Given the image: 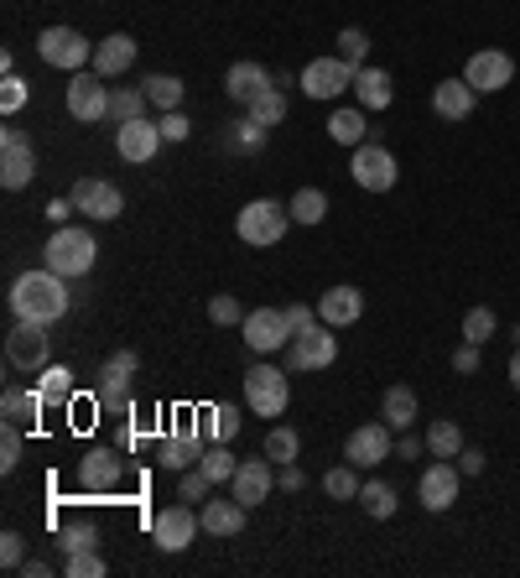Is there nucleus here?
<instances>
[{
    "label": "nucleus",
    "mask_w": 520,
    "mask_h": 578,
    "mask_svg": "<svg viewBox=\"0 0 520 578\" xmlns=\"http://www.w3.org/2000/svg\"><path fill=\"white\" fill-rule=\"evenodd\" d=\"M63 574L68 578H104L110 568H104L100 547H94V553H68V558H63Z\"/></svg>",
    "instance_id": "a18cd8bd"
},
{
    "label": "nucleus",
    "mask_w": 520,
    "mask_h": 578,
    "mask_svg": "<svg viewBox=\"0 0 520 578\" xmlns=\"http://www.w3.org/2000/svg\"><path fill=\"white\" fill-rule=\"evenodd\" d=\"M271 490H276V464L271 459H245L235 469V479H229V496L240 500V505H250V511H256L260 500H271Z\"/></svg>",
    "instance_id": "4be33fe9"
},
{
    "label": "nucleus",
    "mask_w": 520,
    "mask_h": 578,
    "mask_svg": "<svg viewBox=\"0 0 520 578\" xmlns=\"http://www.w3.org/2000/svg\"><path fill=\"white\" fill-rule=\"evenodd\" d=\"M199 469H203L208 479H214V485H229V479H235V469H240V459H235V454H229L224 443H214V448H203Z\"/></svg>",
    "instance_id": "ea45409f"
},
{
    "label": "nucleus",
    "mask_w": 520,
    "mask_h": 578,
    "mask_svg": "<svg viewBox=\"0 0 520 578\" xmlns=\"http://www.w3.org/2000/svg\"><path fill=\"white\" fill-rule=\"evenodd\" d=\"M235 141H240V152H260V146H265V125L245 115V120H240V131H235Z\"/></svg>",
    "instance_id": "5fc2aeb1"
},
{
    "label": "nucleus",
    "mask_w": 520,
    "mask_h": 578,
    "mask_svg": "<svg viewBox=\"0 0 520 578\" xmlns=\"http://www.w3.org/2000/svg\"><path fill=\"white\" fill-rule=\"evenodd\" d=\"M349 178L360 182L364 193H391L400 178L396 157H391V146H381V141L370 136L364 146H354V157H349Z\"/></svg>",
    "instance_id": "39448f33"
},
{
    "label": "nucleus",
    "mask_w": 520,
    "mask_h": 578,
    "mask_svg": "<svg viewBox=\"0 0 520 578\" xmlns=\"http://www.w3.org/2000/svg\"><path fill=\"white\" fill-rule=\"evenodd\" d=\"M68 214H74V199H53V203H47V220H53V224H68Z\"/></svg>",
    "instance_id": "052dcab7"
},
{
    "label": "nucleus",
    "mask_w": 520,
    "mask_h": 578,
    "mask_svg": "<svg viewBox=\"0 0 520 578\" xmlns=\"http://www.w3.org/2000/svg\"><path fill=\"white\" fill-rule=\"evenodd\" d=\"M245 115H250V120H260L265 131H271V125H281V120H286V95H281V84H271V89H260L256 100L245 104Z\"/></svg>",
    "instance_id": "473e14b6"
},
{
    "label": "nucleus",
    "mask_w": 520,
    "mask_h": 578,
    "mask_svg": "<svg viewBox=\"0 0 520 578\" xmlns=\"http://www.w3.org/2000/svg\"><path fill=\"white\" fill-rule=\"evenodd\" d=\"M396 427L391 422H364V427H354L349 433V443H343V459L354 464V469H375V464L396 459V438H391Z\"/></svg>",
    "instance_id": "9b49d317"
},
{
    "label": "nucleus",
    "mask_w": 520,
    "mask_h": 578,
    "mask_svg": "<svg viewBox=\"0 0 520 578\" xmlns=\"http://www.w3.org/2000/svg\"><path fill=\"white\" fill-rule=\"evenodd\" d=\"M427 454H432V459H459L463 454V427L459 422H432V427H427Z\"/></svg>",
    "instance_id": "2f4dec72"
},
{
    "label": "nucleus",
    "mask_w": 520,
    "mask_h": 578,
    "mask_svg": "<svg viewBox=\"0 0 520 578\" xmlns=\"http://www.w3.org/2000/svg\"><path fill=\"white\" fill-rule=\"evenodd\" d=\"M125 475V448H89L79 459V490L83 496H110Z\"/></svg>",
    "instance_id": "dca6fc26"
},
{
    "label": "nucleus",
    "mask_w": 520,
    "mask_h": 578,
    "mask_svg": "<svg viewBox=\"0 0 520 578\" xmlns=\"http://www.w3.org/2000/svg\"><path fill=\"white\" fill-rule=\"evenodd\" d=\"M286 323H292V340H297L302 329H313V323H318V308H307V302H292V308H286Z\"/></svg>",
    "instance_id": "6e6d98bb"
},
{
    "label": "nucleus",
    "mask_w": 520,
    "mask_h": 578,
    "mask_svg": "<svg viewBox=\"0 0 520 578\" xmlns=\"http://www.w3.org/2000/svg\"><path fill=\"white\" fill-rule=\"evenodd\" d=\"M328 136L339 141V146H364V141H370L364 110H334V120H328Z\"/></svg>",
    "instance_id": "72a5a7b5"
},
{
    "label": "nucleus",
    "mask_w": 520,
    "mask_h": 578,
    "mask_svg": "<svg viewBox=\"0 0 520 578\" xmlns=\"http://www.w3.org/2000/svg\"><path fill=\"white\" fill-rule=\"evenodd\" d=\"M271 74H265V68H260V63H235V68H229V74H224V95H229V100L235 104H250L260 95V89H271Z\"/></svg>",
    "instance_id": "cd10ccee"
},
{
    "label": "nucleus",
    "mask_w": 520,
    "mask_h": 578,
    "mask_svg": "<svg viewBox=\"0 0 520 578\" xmlns=\"http://www.w3.org/2000/svg\"><path fill=\"white\" fill-rule=\"evenodd\" d=\"M146 89H115V95H110V120H115V125H125V120H146Z\"/></svg>",
    "instance_id": "58836bf2"
},
{
    "label": "nucleus",
    "mask_w": 520,
    "mask_h": 578,
    "mask_svg": "<svg viewBox=\"0 0 520 578\" xmlns=\"http://www.w3.org/2000/svg\"><path fill=\"white\" fill-rule=\"evenodd\" d=\"M42 407H47V397H42V391H21V386H5V397H0V418L16 422V427H32V422L42 418Z\"/></svg>",
    "instance_id": "c85d7f7f"
},
{
    "label": "nucleus",
    "mask_w": 520,
    "mask_h": 578,
    "mask_svg": "<svg viewBox=\"0 0 520 578\" xmlns=\"http://www.w3.org/2000/svg\"><path fill=\"white\" fill-rule=\"evenodd\" d=\"M292 230V209L276 199H256L240 209V220H235V235L245 240V245H256V251H265V245H281V235Z\"/></svg>",
    "instance_id": "7ed1b4c3"
},
{
    "label": "nucleus",
    "mask_w": 520,
    "mask_h": 578,
    "mask_svg": "<svg viewBox=\"0 0 520 578\" xmlns=\"http://www.w3.org/2000/svg\"><path fill=\"white\" fill-rule=\"evenodd\" d=\"M495 329H500V319H495L489 308H468V313H463V340L479 344V349L495 340Z\"/></svg>",
    "instance_id": "37998d69"
},
{
    "label": "nucleus",
    "mask_w": 520,
    "mask_h": 578,
    "mask_svg": "<svg viewBox=\"0 0 520 578\" xmlns=\"http://www.w3.org/2000/svg\"><path fill=\"white\" fill-rule=\"evenodd\" d=\"M208 433H214V443H229L235 438V433H240V407H235V401H219V407H214V412H208Z\"/></svg>",
    "instance_id": "c03bdc74"
},
{
    "label": "nucleus",
    "mask_w": 520,
    "mask_h": 578,
    "mask_svg": "<svg viewBox=\"0 0 520 578\" xmlns=\"http://www.w3.org/2000/svg\"><path fill=\"white\" fill-rule=\"evenodd\" d=\"M37 58L47 68H63V74H79L83 63H94V42L74 32V26H47L37 37Z\"/></svg>",
    "instance_id": "423d86ee"
},
{
    "label": "nucleus",
    "mask_w": 520,
    "mask_h": 578,
    "mask_svg": "<svg viewBox=\"0 0 520 578\" xmlns=\"http://www.w3.org/2000/svg\"><path fill=\"white\" fill-rule=\"evenodd\" d=\"M459 485H463V469L453 459H432L427 469H421L417 479V500L432 511V516H442L453 500H459Z\"/></svg>",
    "instance_id": "4468645a"
},
{
    "label": "nucleus",
    "mask_w": 520,
    "mask_h": 578,
    "mask_svg": "<svg viewBox=\"0 0 520 578\" xmlns=\"http://www.w3.org/2000/svg\"><path fill=\"white\" fill-rule=\"evenodd\" d=\"M37 391L47 401H74V370H68V365H47L37 376Z\"/></svg>",
    "instance_id": "79ce46f5"
},
{
    "label": "nucleus",
    "mask_w": 520,
    "mask_h": 578,
    "mask_svg": "<svg viewBox=\"0 0 520 578\" xmlns=\"http://www.w3.org/2000/svg\"><path fill=\"white\" fill-rule=\"evenodd\" d=\"M5 359H11V370H32V376H42V370L53 365V340H47V323L16 319V329L5 334Z\"/></svg>",
    "instance_id": "0eeeda50"
},
{
    "label": "nucleus",
    "mask_w": 520,
    "mask_h": 578,
    "mask_svg": "<svg viewBox=\"0 0 520 578\" xmlns=\"http://www.w3.org/2000/svg\"><path fill=\"white\" fill-rule=\"evenodd\" d=\"M136 365H140L136 349H115V355L104 359V370H100V407H104V412H121V418L136 412V401H131Z\"/></svg>",
    "instance_id": "6e6552de"
},
{
    "label": "nucleus",
    "mask_w": 520,
    "mask_h": 578,
    "mask_svg": "<svg viewBox=\"0 0 520 578\" xmlns=\"http://www.w3.org/2000/svg\"><path fill=\"white\" fill-rule=\"evenodd\" d=\"M381 418L391 422L396 433H406V427L417 422V391H411V386H391L381 401Z\"/></svg>",
    "instance_id": "c756f323"
},
{
    "label": "nucleus",
    "mask_w": 520,
    "mask_h": 578,
    "mask_svg": "<svg viewBox=\"0 0 520 578\" xmlns=\"http://www.w3.org/2000/svg\"><path fill=\"white\" fill-rule=\"evenodd\" d=\"M68 308H74V292H68V277L58 271H21L11 281V313L26 323H58L68 319Z\"/></svg>",
    "instance_id": "f257e3e1"
},
{
    "label": "nucleus",
    "mask_w": 520,
    "mask_h": 578,
    "mask_svg": "<svg viewBox=\"0 0 520 578\" xmlns=\"http://www.w3.org/2000/svg\"><path fill=\"white\" fill-rule=\"evenodd\" d=\"M157 125H161V141H188L193 136V120L182 115V110H161Z\"/></svg>",
    "instance_id": "603ef678"
},
{
    "label": "nucleus",
    "mask_w": 520,
    "mask_h": 578,
    "mask_svg": "<svg viewBox=\"0 0 520 578\" xmlns=\"http://www.w3.org/2000/svg\"><path fill=\"white\" fill-rule=\"evenodd\" d=\"M459 469H463V475H484V448H468V443H463Z\"/></svg>",
    "instance_id": "13d9d810"
},
{
    "label": "nucleus",
    "mask_w": 520,
    "mask_h": 578,
    "mask_svg": "<svg viewBox=\"0 0 520 578\" xmlns=\"http://www.w3.org/2000/svg\"><path fill=\"white\" fill-rule=\"evenodd\" d=\"M297 84L307 100H339L343 89H354V63H343L339 53H334V58H313L302 68Z\"/></svg>",
    "instance_id": "f8f14e48"
},
{
    "label": "nucleus",
    "mask_w": 520,
    "mask_h": 578,
    "mask_svg": "<svg viewBox=\"0 0 520 578\" xmlns=\"http://www.w3.org/2000/svg\"><path fill=\"white\" fill-rule=\"evenodd\" d=\"M140 89H146V100L157 104V110H182V79L178 74H151Z\"/></svg>",
    "instance_id": "e433bc0d"
},
{
    "label": "nucleus",
    "mask_w": 520,
    "mask_h": 578,
    "mask_svg": "<svg viewBox=\"0 0 520 578\" xmlns=\"http://www.w3.org/2000/svg\"><path fill=\"white\" fill-rule=\"evenodd\" d=\"M203 532H208V537H240L245 532V516H250V505H240V500L229 496V500H203Z\"/></svg>",
    "instance_id": "a878e982"
},
{
    "label": "nucleus",
    "mask_w": 520,
    "mask_h": 578,
    "mask_svg": "<svg viewBox=\"0 0 520 578\" xmlns=\"http://www.w3.org/2000/svg\"><path fill=\"white\" fill-rule=\"evenodd\" d=\"M421 454V443L411 438V433H400V443H396V459H417Z\"/></svg>",
    "instance_id": "680f3d73"
},
{
    "label": "nucleus",
    "mask_w": 520,
    "mask_h": 578,
    "mask_svg": "<svg viewBox=\"0 0 520 578\" xmlns=\"http://www.w3.org/2000/svg\"><path fill=\"white\" fill-rule=\"evenodd\" d=\"M339 359V340L328 334V323H313V329H302L297 340H292V355H286V365L292 370H328Z\"/></svg>",
    "instance_id": "f3484780"
},
{
    "label": "nucleus",
    "mask_w": 520,
    "mask_h": 578,
    "mask_svg": "<svg viewBox=\"0 0 520 578\" xmlns=\"http://www.w3.org/2000/svg\"><path fill=\"white\" fill-rule=\"evenodd\" d=\"M286 209H292V224H323V214H328V193H323V188H297Z\"/></svg>",
    "instance_id": "f704fd0d"
},
{
    "label": "nucleus",
    "mask_w": 520,
    "mask_h": 578,
    "mask_svg": "<svg viewBox=\"0 0 520 578\" xmlns=\"http://www.w3.org/2000/svg\"><path fill=\"white\" fill-rule=\"evenodd\" d=\"M510 391L520 397V344H516V355H510Z\"/></svg>",
    "instance_id": "0e129e2a"
},
{
    "label": "nucleus",
    "mask_w": 520,
    "mask_h": 578,
    "mask_svg": "<svg viewBox=\"0 0 520 578\" xmlns=\"http://www.w3.org/2000/svg\"><path fill=\"white\" fill-rule=\"evenodd\" d=\"M286 401H292V380L281 376L276 365H250L245 370V407L256 418H281Z\"/></svg>",
    "instance_id": "20e7f679"
},
{
    "label": "nucleus",
    "mask_w": 520,
    "mask_h": 578,
    "mask_svg": "<svg viewBox=\"0 0 520 578\" xmlns=\"http://www.w3.org/2000/svg\"><path fill=\"white\" fill-rule=\"evenodd\" d=\"M94 260H100V240L89 235V230H79V224H58V230L47 235V245H42V266L58 271V277H68V281L89 277Z\"/></svg>",
    "instance_id": "f03ea898"
},
{
    "label": "nucleus",
    "mask_w": 520,
    "mask_h": 578,
    "mask_svg": "<svg viewBox=\"0 0 520 578\" xmlns=\"http://www.w3.org/2000/svg\"><path fill=\"white\" fill-rule=\"evenodd\" d=\"M21 563H26V537H21V532H5V537H0V568L21 574Z\"/></svg>",
    "instance_id": "3c124183"
},
{
    "label": "nucleus",
    "mask_w": 520,
    "mask_h": 578,
    "mask_svg": "<svg viewBox=\"0 0 520 578\" xmlns=\"http://www.w3.org/2000/svg\"><path fill=\"white\" fill-rule=\"evenodd\" d=\"M354 95H360V110L381 115V110H391V100H396V79H391L385 68H375V63H364V68H354Z\"/></svg>",
    "instance_id": "393cba45"
},
{
    "label": "nucleus",
    "mask_w": 520,
    "mask_h": 578,
    "mask_svg": "<svg viewBox=\"0 0 520 578\" xmlns=\"http://www.w3.org/2000/svg\"><path fill=\"white\" fill-rule=\"evenodd\" d=\"M58 547H63V558L68 553H94L100 547V526L94 521H68V526H58Z\"/></svg>",
    "instance_id": "c9c22d12"
},
{
    "label": "nucleus",
    "mask_w": 520,
    "mask_h": 578,
    "mask_svg": "<svg viewBox=\"0 0 520 578\" xmlns=\"http://www.w3.org/2000/svg\"><path fill=\"white\" fill-rule=\"evenodd\" d=\"M199 459H203V433L188 422V412H182L178 427H172V433L157 443V464H161V469H178V475H182V469H193Z\"/></svg>",
    "instance_id": "aec40b11"
},
{
    "label": "nucleus",
    "mask_w": 520,
    "mask_h": 578,
    "mask_svg": "<svg viewBox=\"0 0 520 578\" xmlns=\"http://www.w3.org/2000/svg\"><path fill=\"white\" fill-rule=\"evenodd\" d=\"M26 100H32V84L16 79V74H5V79H0V110H5V115H16Z\"/></svg>",
    "instance_id": "de8ad7c7"
},
{
    "label": "nucleus",
    "mask_w": 520,
    "mask_h": 578,
    "mask_svg": "<svg viewBox=\"0 0 520 578\" xmlns=\"http://www.w3.org/2000/svg\"><path fill=\"white\" fill-rule=\"evenodd\" d=\"M474 84L468 79H442V84H432V110H438L442 120H468L474 115Z\"/></svg>",
    "instance_id": "bb28decb"
},
{
    "label": "nucleus",
    "mask_w": 520,
    "mask_h": 578,
    "mask_svg": "<svg viewBox=\"0 0 520 578\" xmlns=\"http://www.w3.org/2000/svg\"><path fill=\"white\" fill-rule=\"evenodd\" d=\"M37 178V152H32V136L21 125H5L0 131V188H26Z\"/></svg>",
    "instance_id": "9d476101"
},
{
    "label": "nucleus",
    "mask_w": 520,
    "mask_h": 578,
    "mask_svg": "<svg viewBox=\"0 0 520 578\" xmlns=\"http://www.w3.org/2000/svg\"><path fill=\"white\" fill-rule=\"evenodd\" d=\"M323 490H328L334 500H360V469L343 459L339 469H328V475H323Z\"/></svg>",
    "instance_id": "a19ab883"
},
{
    "label": "nucleus",
    "mask_w": 520,
    "mask_h": 578,
    "mask_svg": "<svg viewBox=\"0 0 520 578\" xmlns=\"http://www.w3.org/2000/svg\"><path fill=\"white\" fill-rule=\"evenodd\" d=\"M68 95H63V100H68V115L79 120V125H100V120H110V89H104V84L110 79H100V74H94V68H79V74H68Z\"/></svg>",
    "instance_id": "1a4fd4ad"
},
{
    "label": "nucleus",
    "mask_w": 520,
    "mask_h": 578,
    "mask_svg": "<svg viewBox=\"0 0 520 578\" xmlns=\"http://www.w3.org/2000/svg\"><path fill=\"white\" fill-rule=\"evenodd\" d=\"M453 370H459V376H474V370H479V344L463 340L459 349H453Z\"/></svg>",
    "instance_id": "4d7b16f0"
},
{
    "label": "nucleus",
    "mask_w": 520,
    "mask_h": 578,
    "mask_svg": "<svg viewBox=\"0 0 520 578\" xmlns=\"http://www.w3.org/2000/svg\"><path fill=\"white\" fill-rule=\"evenodd\" d=\"M21 574H26V578H47V574H53V568H47V563H42V558H26V563H21Z\"/></svg>",
    "instance_id": "e2e57ef3"
},
{
    "label": "nucleus",
    "mask_w": 520,
    "mask_h": 578,
    "mask_svg": "<svg viewBox=\"0 0 520 578\" xmlns=\"http://www.w3.org/2000/svg\"><path fill=\"white\" fill-rule=\"evenodd\" d=\"M297 454H302V438H297V427H271L265 433V459L271 464H297Z\"/></svg>",
    "instance_id": "4c0bfd02"
},
{
    "label": "nucleus",
    "mask_w": 520,
    "mask_h": 578,
    "mask_svg": "<svg viewBox=\"0 0 520 578\" xmlns=\"http://www.w3.org/2000/svg\"><path fill=\"white\" fill-rule=\"evenodd\" d=\"M360 505H364V516H375V521H391L396 516V490L385 485V479H364L360 485Z\"/></svg>",
    "instance_id": "7c9ffc66"
},
{
    "label": "nucleus",
    "mask_w": 520,
    "mask_h": 578,
    "mask_svg": "<svg viewBox=\"0 0 520 578\" xmlns=\"http://www.w3.org/2000/svg\"><path fill=\"white\" fill-rule=\"evenodd\" d=\"M245 344L256 349V355H271L281 344H292V323H286V308H256V313H245Z\"/></svg>",
    "instance_id": "a211bd4d"
},
{
    "label": "nucleus",
    "mask_w": 520,
    "mask_h": 578,
    "mask_svg": "<svg viewBox=\"0 0 520 578\" xmlns=\"http://www.w3.org/2000/svg\"><path fill=\"white\" fill-rule=\"evenodd\" d=\"M157 146H161L157 120H125V125H115V152H121V162H131V167L157 162Z\"/></svg>",
    "instance_id": "412c9836"
},
{
    "label": "nucleus",
    "mask_w": 520,
    "mask_h": 578,
    "mask_svg": "<svg viewBox=\"0 0 520 578\" xmlns=\"http://www.w3.org/2000/svg\"><path fill=\"white\" fill-rule=\"evenodd\" d=\"M16 464H21V427L16 422H5V427H0V469L11 475Z\"/></svg>",
    "instance_id": "8fccbe9b"
},
{
    "label": "nucleus",
    "mask_w": 520,
    "mask_h": 578,
    "mask_svg": "<svg viewBox=\"0 0 520 578\" xmlns=\"http://www.w3.org/2000/svg\"><path fill=\"white\" fill-rule=\"evenodd\" d=\"M74 209H79L83 220H121L125 193L104 178H79L74 182Z\"/></svg>",
    "instance_id": "6ab92c4d"
},
{
    "label": "nucleus",
    "mask_w": 520,
    "mask_h": 578,
    "mask_svg": "<svg viewBox=\"0 0 520 578\" xmlns=\"http://www.w3.org/2000/svg\"><path fill=\"white\" fill-rule=\"evenodd\" d=\"M463 79L474 84V95H500V89L516 84V58L500 53V47H484V53L463 63Z\"/></svg>",
    "instance_id": "2eb2a0df"
},
{
    "label": "nucleus",
    "mask_w": 520,
    "mask_h": 578,
    "mask_svg": "<svg viewBox=\"0 0 520 578\" xmlns=\"http://www.w3.org/2000/svg\"><path fill=\"white\" fill-rule=\"evenodd\" d=\"M339 58L354 63V68H364V58H370V37H364L360 26H343L339 32Z\"/></svg>",
    "instance_id": "49530a36"
},
{
    "label": "nucleus",
    "mask_w": 520,
    "mask_h": 578,
    "mask_svg": "<svg viewBox=\"0 0 520 578\" xmlns=\"http://www.w3.org/2000/svg\"><path fill=\"white\" fill-rule=\"evenodd\" d=\"M199 532H203V516L193 511V505H167V511H157V521H151V542H157L161 553L193 547Z\"/></svg>",
    "instance_id": "ddd939ff"
},
{
    "label": "nucleus",
    "mask_w": 520,
    "mask_h": 578,
    "mask_svg": "<svg viewBox=\"0 0 520 578\" xmlns=\"http://www.w3.org/2000/svg\"><path fill=\"white\" fill-rule=\"evenodd\" d=\"M100 79H121L136 68V37L131 32H110L104 42H94V63H89Z\"/></svg>",
    "instance_id": "5701e85b"
},
{
    "label": "nucleus",
    "mask_w": 520,
    "mask_h": 578,
    "mask_svg": "<svg viewBox=\"0 0 520 578\" xmlns=\"http://www.w3.org/2000/svg\"><path fill=\"white\" fill-rule=\"evenodd\" d=\"M318 319L328 323V329H349V323L364 319V292L360 287H349V281H339V287H328L318 302Z\"/></svg>",
    "instance_id": "b1692460"
},
{
    "label": "nucleus",
    "mask_w": 520,
    "mask_h": 578,
    "mask_svg": "<svg viewBox=\"0 0 520 578\" xmlns=\"http://www.w3.org/2000/svg\"><path fill=\"white\" fill-rule=\"evenodd\" d=\"M208 319L219 323V329H229V323H245V319H240V302L229 298V292H219V298L208 302Z\"/></svg>",
    "instance_id": "864d4df0"
},
{
    "label": "nucleus",
    "mask_w": 520,
    "mask_h": 578,
    "mask_svg": "<svg viewBox=\"0 0 520 578\" xmlns=\"http://www.w3.org/2000/svg\"><path fill=\"white\" fill-rule=\"evenodd\" d=\"M281 490H302V485H307V479H302V469H297V464H281Z\"/></svg>",
    "instance_id": "bf43d9fd"
},
{
    "label": "nucleus",
    "mask_w": 520,
    "mask_h": 578,
    "mask_svg": "<svg viewBox=\"0 0 520 578\" xmlns=\"http://www.w3.org/2000/svg\"><path fill=\"white\" fill-rule=\"evenodd\" d=\"M178 496H182V500H208V496H214V479H208V475L199 469V464H193V469H182Z\"/></svg>",
    "instance_id": "09e8293b"
}]
</instances>
